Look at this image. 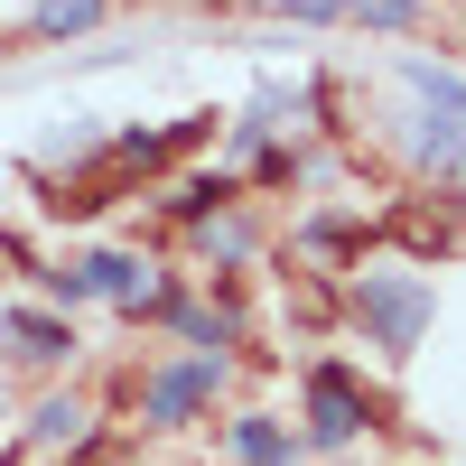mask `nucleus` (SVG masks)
I'll return each mask as SVG.
<instances>
[{
	"label": "nucleus",
	"mask_w": 466,
	"mask_h": 466,
	"mask_svg": "<svg viewBox=\"0 0 466 466\" xmlns=\"http://www.w3.org/2000/svg\"><path fill=\"white\" fill-rule=\"evenodd\" d=\"M345 318L364 327L373 355L410 364L420 345H430V327H439V289L420 280V270H355V280H345Z\"/></svg>",
	"instance_id": "f257e3e1"
},
{
	"label": "nucleus",
	"mask_w": 466,
	"mask_h": 466,
	"mask_svg": "<svg viewBox=\"0 0 466 466\" xmlns=\"http://www.w3.org/2000/svg\"><path fill=\"white\" fill-rule=\"evenodd\" d=\"M364 420H373V392L355 364H308V448H355Z\"/></svg>",
	"instance_id": "f03ea898"
},
{
	"label": "nucleus",
	"mask_w": 466,
	"mask_h": 466,
	"mask_svg": "<svg viewBox=\"0 0 466 466\" xmlns=\"http://www.w3.org/2000/svg\"><path fill=\"white\" fill-rule=\"evenodd\" d=\"M215 382H224V355H187V364H159L140 382V420L149 430H187L206 401H215Z\"/></svg>",
	"instance_id": "7ed1b4c3"
},
{
	"label": "nucleus",
	"mask_w": 466,
	"mask_h": 466,
	"mask_svg": "<svg viewBox=\"0 0 466 466\" xmlns=\"http://www.w3.org/2000/svg\"><path fill=\"white\" fill-rule=\"evenodd\" d=\"M392 243H401V252H420V261H448V252H466V197L448 187L439 206H430V197L392 206Z\"/></svg>",
	"instance_id": "20e7f679"
},
{
	"label": "nucleus",
	"mask_w": 466,
	"mask_h": 466,
	"mask_svg": "<svg viewBox=\"0 0 466 466\" xmlns=\"http://www.w3.org/2000/svg\"><path fill=\"white\" fill-rule=\"evenodd\" d=\"M410 159H420V177H466V112H420L410 122Z\"/></svg>",
	"instance_id": "39448f33"
},
{
	"label": "nucleus",
	"mask_w": 466,
	"mask_h": 466,
	"mask_svg": "<svg viewBox=\"0 0 466 466\" xmlns=\"http://www.w3.org/2000/svg\"><path fill=\"white\" fill-rule=\"evenodd\" d=\"M10 355H28V364H75V318H56V308H10Z\"/></svg>",
	"instance_id": "423d86ee"
},
{
	"label": "nucleus",
	"mask_w": 466,
	"mask_h": 466,
	"mask_svg": "<svg viewBox=\"0 0 466 466\" xmlns=\"http://www.w3.org/2000/svg\"><path fill=\"white\" fill-rule=\"evenodd\" d=\"M252 252H261V233H252V215H243V206H224V215H206V224H197V261H206V270H243Z\"/></svg>",
	"instance_id": "0eeeda50"
},
{
	"label": "nucleus",
	"mask_w": 466,
	"mask_h": 466,
	"mask_svg": "<svg viewBox=\"0 0 466 466\" xmlns=\"http://www.w3.org/2000/svg\"><path fill=\"white\" fill-rule=\"evenodd\" d=\"M364 243H373V224H355V215H308V224H299V252H308V261L364 270Z\"/></svg>",
	"instance_id": "6e6552de"
},
{
	"label": "nucleus",
	"mask_w": 466,
	"mask_h": 466,
	"mask_svg": "<svg viewBox=\"0 0 466 466\" xmlns=\"http://www.w3.org/2000/svg\"><path fill=\"white\" fill-rule=\"evenodd\" d=\"M224 206H243V177H233V168H197V177L168 187V215H177V224H206V215H224Z\"/></svg>",
	"instance_id": "1a4fd4ad"
},
{
	"label": "nucleus",
	"mask_w": 466,
	"mask_h": 466,
	"mask_svg": "<svg viewBox=\"0 0 466 466\" xmlns=\"http://www.w3.org/2000/svg\"><path fill=\"white\" fill-rule=\"evenodd\" d=\"M224 448L243 457V466H299V439H289V430H280L270 410H243V420L224 430Z\"/></svg>",
	"instance_id": "9d476101"
},
{
	"label": "nucleus",
	"mask_w": 466,
	"mask_h": 466,
	"mask_svg": "<svg viewBox=\"0 0 466 466\" xmlns=\"http://www.w3.org/2000/svg\"><path fill=\"white\" fill-rule=\"evenodd\" d=\"M28 439H37V448H66V457H75V448L94 439V410L75 401V392H47V401L28 410Z\"/></svg>",
	"instance_id": "9b49d317"
},
{
	"label": "nucleus",
	"mask_w": 466,
	"mask_h": 466,
	"mask_svg": "<svg viewBox=\"0 0 466 466\" xmlns=\"http://www.w3.org/2000/svg\"><path fill=\"white\" fill-rule=\"evenodd\" d=\"M112 0H37L28 10V37H47V47H66V37H94Z\"/></svg>",
	"instance_id": "f8f14e48"
},
{
	"label": "nucleus",
	"mask_w": 466,
	"mask_h": 466,
	"mask_svg": "<svg viewBox=\"0 0 466 466\" xmlns=\"http://www.w3.org/2000/svg\"><path fill=\"white\" fill-rule=\"evenodd\" d=\"M168 327L197 345V355H224L233 345V308H206V299H168Z\"/></svg>",
	"instance_id": "ddd939ff"
},
{
	"label": "nucleus",
	"mask_w": 466,
	"mask_h": 466,
	"mask_svg": "<svg viewBox=\"0 0 466 466\" xmlns=\"http://www.w3.org/2000/svg\"><path fill=\"white\" fill-rule=\"evenodd\" d=\"M401 85L420 94V112H466V85L448 66H430V56H401Z\"/></svg>",
	"instance_id": "4468645a"
},
{
	"label": "nucleus",
	"mask_w": 466,
	"mask_h": 466,
	"mask_svg": "<svg viewBox=\"0 0 466 466\" xmlns=\"http://www.w3.org/2000/svg\"><path fill=\"white\" fill-rule=\"evenodd\" d=\"M345 19L373 28V37H410L420 28V0H345Z\"/></svg>",
	"instance_id": "2eb2a0df"
},
{
	"label": "nucleus",
	"mask_w": 466,
	"mask_h": 466,
	"mask_svg": "<svg viewBox=\"0 0 466 466\" xmlns=\"http://www.w3.org/2000/svg\"><path fill=\"white\" fill-rule=\"evenodd\" d=\"M252 187H299V149H252Z\"/></svg>",
	"instance_id": "dca6fc26"
},
{
	"label": "nucleus",
	"mask_w": 466,
	"mask_h": 466,
	"mask_svg": "<svg viewBox=\"0 0 466 466\" xmlns=\"http://www.w3.org/2000/svg\"><path fill=\"white\" fill-rule=\"evenodd\" d=\"M280 19H299V28H327V19H345V0H280Z\"/></svg>",
	"instance_id": "f3484780"
},
{
	"label": "nucleus",
	"mask_w": 466,
	"mask_h": 466,
	"mask_svg": "<svg viewBox=\"0 0 466 466\" xmlns=\"http://www.w3.org/2000/svg\"><path fill=\"white\" fill-rule=\"evenodd\" d=\"M0 364H10V327H0Z\"/></svg>",
	"instance_id": "a211bd4d"
}]
</instances>
